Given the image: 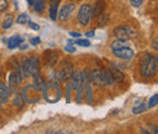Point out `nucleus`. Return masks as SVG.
<instances>
[{
	"instance_id": "1",
	"label": "nucleus",
	"mask_w": 158,
	"mask_h": 134,
	"mask_svg": "<svg viewBox=\"0 0 158 134\" xmlns=\"http://www.w3.org/2000/svg\"><path fill=\"white\" fill-rule=\"evenodd\" d=\"M158 60L156 56L145 54L141 58V75L145 78H151L157 73Z\"/></svg>"
},
{
	"instance_id": "2",
	"label": "nucleus",
	"mask_w": 158,
	"mask_h": 134,
	"mask_svg": "<svg viewBox=\"0 0 158 134\" xmlns=\"http://www.w3.org/2000/svg\"><path fill=\"white\" fill-rule=\"evenodd\" d=\"M21 72H22V77H29L34 73L39 72V62L37 58H27L23 61V65L21 67Z\"/></svg>"
},
{
	"instance_id": "3",
	"label": "nucleus",
	"mask_w": 158,
	"mask_h": 134,
	"mask_svg": "<svg viewBox=\"0 0 158 134\" xmlns=\"http://www.w3.org/2000/svg\"><path fill=\"white\" fill-rule=\"evenodd\" d=\"M90 80L94 82L96 85L103 87L107 84H111L113 80L111 79V77L108 75V72L101 71V70H94L90 72Z\"/></svg>"
},
{
	"instance_id": "4",
	"label": "nucleus",
	"mask_w": 158,
	"mask_h": 134,
	"mask_svg": "<svg viewBox=\"0 0 158 134\" xmlns=\"http://www.w3.org/2000/svg\"><path fill=\"white\" fill-rule=\"evenodd\" d=\"M91 10H93V7L89 4H85V5L80 6L78 12V21L80 24L86 26L89 23V21L91 19Z\"/></svg>"
},
{
	"instance_id": "5",
	"label": "nucleus",
	"mask_w": 158,
	"mask_h": 134,
	"mask_svg": "<svg viewBox=\"0 0 158 134\" xmlns=\"http://www.w3.org/2000/svg\"><path fill=\"white\" fill-rule=\"evenodd\" d=\"M114 36L118 39L129 40L135 36V31L131 27H128V26H119L114 29Z\"/></svg>"
},
{
	"instance_id": "6",
	"label": "nucleus",
	"mask_w": 158,
	"mask_h": 134,
	"mask_svg": "<svg viewBox=\"0 0 158 134\" xmlns=\"http://www.w3.org/2000/svg\"><path fill=\"white\" fill-rule=\"evenodd\" d=\"M113 50V54L119 58H123V60H130L131 58H134L135 53L133 49H130L129 46H123V48H119V49H112Z\"/></svg>"
},
{
	"instance_id": "7",
	"label": "nucleus",
	"mask_w": 158,
	"mask_h": 134,
	"mask_svg": "<svg viewBox=\"0 0 158 134\" xmlns=\"http://www.w3.org/2000/svg\"><path fill=\"white\" fill-rule=\"evenodd\" d=\"M74 10H76V5H74V4H66V5L61 9V11L59 12V19L60 21L67 19L72 14H73Z\"/></svg>"
},
{
	"instance_id": "8",
	"label": "nucleus",
	"mask_w": 158,
	"mask_h": 134,
	"mask_svg": "<svg viewBox=\"0 0 158 134\" xmlns=\"http://www.w3.org/2000/svg\"><path fill=\"white\" fill-rule=\"evenodd\" d=\"M73 72H74V70H73L72 63H71L69 61H63L62 67H61V70H60V73H61L62 78H63V79L69 78V77L72 76Z\"/></svg>"
},
{
	"instance_id": "9",
	"label": "nucleus",
	"mask_w": 158,
	"mask_h": 134,
	"mask_svg": "<svg viewBox=\"0 0 158 134\" xmlns=\"http://www.w3.org/2000/svg\"><path fill=\"white\" fill-rule=\"evenodd\" d=\"M108 75H110L112 80H114V82H117V83H122V82L124 80V73H123L122 71L117 70L116 67H111V68L108 70Z\"/></svg>"
},
{
	"instance_id": "10",
	"label": "nucleus",
	"mask_w": 158,
	"mask_h": 134,
	"mask_svg": "<svg viewBox=\"0 0 158 134\" xmlns=\"http://www.w3.org/2000/svg\"><path fill=\"white\" fill-rule=\"evenodd\" d=\"M105 7H106V2H105V0H98V1L95 2L94 9L91 10V16H94V17H99L101 14H103Z\"/></svg>"
},
{
	"instance_id": "11",
	"label": "nucleus",
	"mask_w": 158,
	"mask_h": 134,
	"mask_svg": "<svg viewBox=\"0 0 158 134\" xmlns=\"http://www.w3.org/2000/svg\"><path fill=\"white\" fill-rule=\"evenodd\" d=\"M22 80V75L20 73V71H15L10 75V78H9V82H10V87L11 88H16L20 82Z\"/></svg>"
},
{
	"instance_id": "12",
	"label": "nucleus",
	"mask_w": 158,
	"mask_h": 134,
	"mask_svg": "<svg viewBox=\"0 0 158 134\" xmlns=\"http://www.w3.org/2000/svg\"><path fill=\"white\" fill-rule=\"evenodd\" d=\"M44 60L46 61V63L49 66H54L56 62H57V55L52 51H46L44 54Z\"/></svg>"
},
{
	"instance_id": "13",
	"label": "nucleus",
	"mask_w": 158,
	"mask_h": 134,
	"mask_svg": "<svg viewBox=\"0 0 158 134\" xmlns=\"http://www.w3.org/2000/svg\"><path fill=\"white\" fill-rule=\"evenodd\" d=\"M72 79H73V85L79 88L81 84H84V77H83V73L81 72H73L72 73Z\"/></svg>"
},
{
	"instance_id": "14",
	"label": "nucleus",
	"mask_w": 158,
	"mask_h": 134,
	"mask_svg": "<svg viewBox=\"0 0 158 134\" xmlns=\"http://www.w3.org/2000/svg\"><path fill=\"white\" fill-rule=\"evenodd\" d=\"M22 41H23V38H21L20 36H14V37H11L7 40V46L10 49H15V48L20 46Z\"/></svg>"
},
{
	"instance_id": "15",
	"label": "nucleus",
	"mask_w": 158,
	"mask_h": 134,
	"mask_svg": "<svg viewBox=\"0 0 158 134\" xmlns=\"http://www.w3.org/2000/svg\"><path fill=\"white\" fill-rule=\"evenodd\" d=\"M9 96H10V89L0 83V102H5Z\"/></svg>"
},
{
	"instance_id": "16",
	"label": "nucleus",
	"mask_w": 158,
	"mask_h": 134,
	"mask_svg": "<svg viewBox=\"0 0 158 134\" xmlns=\"http://www.w3.org/2000/svg\"><path fill=\"white\" fill-rule=\"evenodd\" d=\"M34 2H35V4H33V5H34V10H35L37 12H43L44 9H45L46 0H35Z\"/></svg>"
},
{
	"instance_id": "17",
	"label": "nucleus",
	"mask_w": 158,
	"mask_h": 134,
	"mask_svg": "<svg viewBox=\"0 0 158 134\" xmlns=\"http://www.w3.org/2000/svg\"><path fill=\"white\" fill-rule=\"evenodd\" d=\"M128 41L124 40V39H118V40H114L112 43V49H119V48H123V46H128Z\"/></svg>"
},
{
	"instance_id": "18",
	"label": "nucleus",
	"mask_w": 158,
	"mask_h": 134,
	"mask_svg": "<svg viewBox=\"0 0 158 134\" xmlns=\"http://www.w3.org/2000/svg\"><path fill=\"white\" fill-rule=\"evenodd\" d=\"M33 76H34V83H35L37 88H39V89L44 88V87H45V82H44V79L39 76V73H34Z\"/></svg>"
},
{
	"instance_id": "19",
	"label": "nucleus",
	"mask_w": 158,
	"mask_h": 134,
	"mask_svg": "<svg viewBox=\"0 0 158 134\" xmlns=\"http://www.w3.org/2000/svg\"><path fill=\"white\" fill-rule=\"evenodd\" d=\"M51 79H52L54 82H57V83H60L61 80H63V78L61 76L60 71H54V72L51 73Z\"/></svg>"
},
{
	"instance_id": "20",
	"label": "nucleus",
	"mask_w": 158,
	"mask_h": 134,
	"mask_svg": "<svg viewBox=\"0 0 158 134\" xmlns=\"http://www.w3.org/2000/svg\"><path fill=\"white\" fill-rule=\"evenodd\" d=\"M12 23H14V19L9 16V17H6V19H5V21H4L2 28H4V29H9V28L12 26Z\"/></svg>"
},
{
	"instance_id": "21",
	"label": "nucleus",
	"mask_w": 158,
	"mask_h": 134,
	"mask_svg": "<svg viewBox=\"0 0 158 134\" xmlns=\"http://www.w3.org/2000/svg\"><path fill=\"white\" fill-rule=\"evenodd\" d=\"M50 17L51 19H57V6H54V5H50Z\"/></svg>"
},
{
	"instance_id": "22",
	"label": "nucleus",
	"mask_w": 158,
	"mask_h": 134,
	"mask_svg": "<svg viewBox=\"0 0 158 134\" xmlns=\"http://www.w3.org/2000/svg\"><path fill=\"white\" fill-rule=\"evenodd\" d=\"M74 43L80 45V46H90V41L86 40V39H78V40H76Z\"/></svg>"
},
{
	"instance_id": "23",
	"label": "nucleus",
	"mask_w": 158,
	"mask_h": 134,
	"mask_svg": "<svg viewBox=\"0 0 158 134\" xmlns=\"http://www.w3.org/2000/svg\"><path fill=\"white\" fill-rule=\"evenodd\" d=\"M157 100H158V95L157 94H155V95L152 96L151 99H150V102H148V107H155L156 105H157Z\"/></svg>"
},
{
	"instance_id": "24",
	"label": "nucleus",
	"mask_w": 158,
	"mask_h": 134,
	"mask_svg": "<svg viewBox=\"0 0 158 134\" xmlns=\"http://www.w3.org/2000/svg\"><path fill=\"white\" fill-rule=\"evenodd\" d=\"M27 21H28V16H27L26 14H22V15H20V16L17 17V23H20V24L26 23Z\"/></svg>"
},
{
	"instance_id": "25",
	"label": "nucleus",
	"mask_w": 158,
	"mask_h": 134,
	"mask_svg": "<svg viewBox=\"0 0 158 134\" xmlns=\"http://www.w3.org/2000/svg\"><path fill=\"white\" fill-rule=\"evenodd\" d=\"M145 109H146L145 105H140V106H138V107H134V109H133V112L138 115V114H140V112H143Z\"/></svg>"
},
{
	"instance_id": "26",
	"label": "nucleus",
	"mask_w": 158,
	"mask_h": 134,
	"mask_svg": "<svg viewBox=\"0 0 158 134\" xmlns=\"http://www.w3.org/2000/svg\"><path fill=\"white\" fill-rule=\"evenodd\" d=\"M143 2V0H130V4L134 6V7H139L141 6V4Z\"/></svg>"
},
{
	"instance_id": "27",
	"label": "nucleus",
	"mask_w": 158,
	"mask_h": 134,
	"mask_svg": "<svg viewBox=\"0 0 158 134\" xmlns=\"http://www.w3.org/2000/svg\"><path fill=\"white\" fill-rule=\"evenodd\" d=\"M6 7H7V1L6 0H0V11L6 10Z\"/></svg>"
},
{
	"instance_id": "28",
	"label": "nucleus",
	"mask_w": 158,
	"mask_h": 134,
	"mask_svg": "<svg viewBox=\"0 0 158 134\" xmlns=\"http://www.w3.org/2000/svg\"><path fill=\"white\" fill-rule=\"evenodd\" d=\"M28 26H29L32 29H34V31H38V29H39V26H38V24H35V23H34V22H32V21H29V22H28Z\"/></svg>"
},
{
	"instance_id": "29",
	"label": "nucleus",
	"mask_w": 158,
	"mask_h": 134,
	"mask_svg": "<svg viewBox=\"0 0 158 134\" xmlns=\"http://www.w3.org/2000/svg\"><path fill=\"white\" fill-rule=\"evenodd\" d=\"M64 50H66V51H68V53H76V48L69 46V45H67V46L64 48Z\"/></svg>"
},
{
	"instance_id": "30",
	"label": "nucleus",
	"mask_w": 158,
	"mask_h": 134,
	"mask_svg": "<svg viewBox=\"0 0 158 134\" xmlns=\"http://www.w3.org/2000/svg\"><path fill=\"white\" fill-rule=\"evenodd\" d=\"M31 43H32L33 45H37V44H39V43H40V39L39 38H33V39H31Z\"/></svg>"
},
{
	"instance_id": "31",
	"label": "nucleus",
	"mask_w": 158,
	"mask_h": 134,
	"mask_svg": "<svg viewBox=\"0 0 158 134\" xmlns=\"http://www.w3.org/2000/svg\"><path fill=\"white\" fill-rule=\"evenodd\" d=\"M61 0H50V5H54V6H59V2Z\"/></svg>"
},
{
	"instance_id": "32",
	"label": "nucleus",
	"mask_w": 158,
	"mask_h": 134,
	"mask_svg": "<svg viewBox=\"0 0 158 134\" xmlns=\"http://www.w3.org/2000/svg\"><path fill=\"white\" fill-rule=\"evenodd\" d=\"M69 34H71V37H74V38H78V37H80V33H78V32H71Z\"/></svg>"
},
{
	"instance_id": "33",
	"label": "nucleus",
	"mask_w": 158,
	"mask_h": 134,
	"mask_svg": "<svg viewBox=\"0 0 158 134\" xmlns=\"http://www.w3.org/2000/svg\"><path fill=\"white\" fill-rule=\"evenodd\" d=\"M94 34H95L94 31H89V32H86V36H88V37H94Z\"/></svg>"
},
{
	"instance_id": "34",
	"label": "nucleus",
	"mask_w": 158,
	"mask_h": 134,
	"mask_svg": "<svg viewBox=\"0 0 158 134\" xmlns=\"http://www.w3.org/2000/svg\"><path fill=\"white\" fill-rule=\"evenodd\" d=\"M27 1H28V4H29V5H33L35 0H27Z\"/></svg>"
}]
</instances>
